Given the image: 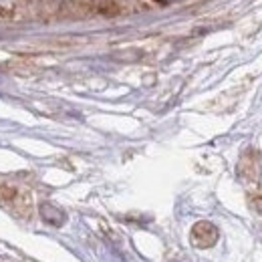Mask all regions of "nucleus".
Listing matches in <instances>:
<instances>
[{
	"instance_id": "1",
	"label": "nucleus",
	"mask_w": 262,
	"mask_h": 262,
	"mask_svg": "<svg viewBox=\"0 0 262 262\" xmlns=\"http://www.w3.org/2000/svg\"><path fill=\"white\" fill-rule=\"evenodd\" d=\"M238 176L252 184V182H258V176H260V154L256 149H248L240 162H238Z\"/></svg>"
},
{
	"instance_id": "2",
	"label": "nucleus",
	"mask_w": 262,
	"mask_h": 262,
	"mask_svg": "<svg viewBox=\"0 0 262 262\" xmlns=\"http://www.w3.org/2000/svg\"><path fill=\"white\" fill-rule=\"evenodd\" d=\"M254 210L262 214V198H256V200H254Z\"/></svg>"
}]
</instances>
